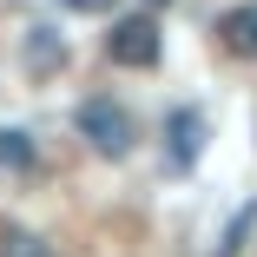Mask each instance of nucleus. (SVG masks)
Here are the masks:
<instances>
[{
  "label": "nucleus",
  "instance_id": "1",
  "mask_svg": "<svg viewBox=\"0 0 257 257\" xmlns=\"http://www.w3.org/2000/svg\"><path fill=\"white\" fill-rule=\"evenodd\" d=\"M73 125H79V139L99 152V159H125V152L139 145V125H132V112L119 106V99H86V106L73 112Z\"/></svg>",
  "mask_w": 257,
  "mask_h": 257
},
{
  "label": "nucleus",
  "instance_id": "8",
  "mask_svg": "<svg viewBox=\"0 0 257 257\" xmlns=\"http://www.w3.org/2000/svg\"><path fill=\"white\" fill-rule=\"evenodd\" d=\"M250 224H257V211H237V218H231V231H224V244H218L211 257H231V250H237V244L250 237Z\"/></svg>",
  "mask_w": 257,
  "mask_h": 257
},
{
  "label": "nucleus",
  "instance_id": "6",
  "mask_svg": "<svg viewBox=\"0 0 257 257\" xmlns=\"http://www.w3.org/2000/svg\"><path fill=\"white\" fill-rule=\"evenodd\" d=\"M204 152V112H172V165H191Z\"/></svg>",
  "mask_w": 257,
  "mask_h": 257
},
{
  "label": "nucleus",
  "instance_id": "9",
  "mask_svg": "<svg viewBox=\"0 0 257 257\" xmlns=\"http://www.w3.org/2000/svg\"><path fill=\"white\" fill-rule=\"evenodd\" d=\"M66 7H73V14H112L119 0H66Z\"/></svg>",
  "mask_w": 257,
  "mask_h": 257
},
{
  "label": "nucleus",
  "instance_id": "5",
  "mask_svg": "<svg viewBox=\"0 0 257 257\" xmlns=\"http://www.w3.org/2000/svg\"><path fill=\"white\" fill-rule=\"evenodd\" d=\"M0 257H60V244L40 237V231H27V224H7V218H0Z\"/></svg>",
  "mask_w": 257,
  "mask_h": 257
},
{
  "label": "nucleus",
  "instance_id": "7",
  "mask_svg": "<svg viewBox=\"0 0 257 257\" xmlns=\"http://www.w3.org/2000/svg\"><path fill=\"white\" fill-rule=\"evenodd\" d=\"M0 172H33V139L27 132H0Z\"/></svg>",
  "mask_w": 257,
  "mask_h": 257
},
{
  "label": "nucleus",
  "instance_id": "10",
  "mask_svg": "<svg viewBox=\"0 0 257 257\" xmlns=\"http://www.w3.org/2000/svg\"><path fill=\"white\" fill-rule=\"evenodd\" d=\"M152 7H165V0H152Z\"/></svg>",
  "mask_w": 257,
  "mask_h": 257
},
{
  "label": "nucleus",
  "instance_id": "3",
  "mask_svg": "<svg viewBox=\"0 0 257 257\" xmlns=\"http://www.w3.org/2000/svg\"><path fill=\"white\" fill-rule=\"evenodd\" d=\"M218 40L231 46V53L257 60V0H244V7H231V14L218 20Z\"/></svg>",
  "mask_w": 257,
  "mask_h": 257
},
{
  "label": "nucleus",
  "instance_id": "2",
  "mask_svg": "<svg viewBox=\"0 0 257 257\" xmlns=\"http://www.w3.org/2000/svg\"><path fill=\"white\" fill-rule=\"evenodd\" d=\"M159 53H165V33H159V20H152V14L112 20V33H106V60H112V66L145 73V66H159Z\"/></svg>",
  "mask_w": 257,
  "mask_h": 257
},
{
  "label": "nucleus",
  "instance_id": "4",
  "mask_svg": "<svg viewBox=\"0 0 257 257\" xmlns=\"http://www.w3.org/2000/svg\"><path fill=\"white\" fill-rule=\"evenodd\" d=\"M27 66H33V79H53V73L66 66V40H60L53 27H33V33H27Z\"/></svg>",
  "mask_w": 257,
  "mask_h": 257
}]
</instances>
